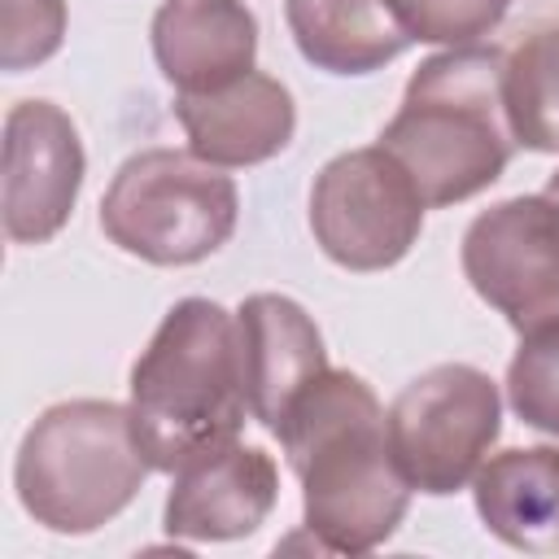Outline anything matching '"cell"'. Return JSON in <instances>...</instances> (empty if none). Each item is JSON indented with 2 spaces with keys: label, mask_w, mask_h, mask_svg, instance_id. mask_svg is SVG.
<instances>
[{
  "label": "cell",
  "mask_w": 559,
  "mask_h": 559,
  "mask_svg": "<svg viewBox=\"0 0 559 559\" xmlns=\"http://www.w3.org/2000/svg\"><path fill=\"white\" fill-rule=\"evenodd\" d=\"M275 437L301 480V515L319 550L367 555L397 533L415 489L393 459L384 406L362 376L319 371L293 397Z\"/></svg>",
  "instance_id": "6da1fadb"
},
{
  "label": "cell",
  "mask_w": 559,
  "mask_h": 559,
  "mask_svg": "<svg viewBox=\"0 0 559 559\" xmlns=\"http://www.w3.org/2000/svg\"><path fill=\"white\" fill-rule=\"evenodd\" d=\"M131 428L153 472L231 445L249 415L236 314L210 297L175 301L131 367Z\"/></svg>",
  "instance_id": "7a4b0ae2"
},
{
  "label": "cell",
  "mask_w": 559,
  "mask_h": 559,
  "mask_svg": "<svg viewBox=\"0 0 559 559\" xmlns=\"http://www.w3.org/2000/svg\"><path fill=\"white\" fill-rule=\"evenodd\" d=\"M502 83L507 52L485 44L445 48L411 74L376 144L402 162L428 210L459 205L502 179L520 148Z\"/></svg>",
  "instance_id": "3957f363"
},
{
  "label": "cell",
  "mask_w": 559,
  "mask_h": 559,
  "mask_svg": "<svg viewBox=\"0 0 559 559\" xmlns=\"http://www.w3.org/2000/svg\"><path fill=\"white\" fill-rule=\"evenodd\" d=\"M148 472L153 463L135 441L131 411L100 397H74L48 406L26 428L13 459V489L35 524L83 537L122 515Z\"/></svg>",
  "instance_id": "277c9868"
},
{
  "label": "cell",
  "mask_w": 559,
  "mask_h": 559,
  "mask_svg": "<svg viewBox=\"0 0 559 559\" xmlns=\"http://www.w3.org/2000/svg\"><path fill=\"white\" fill-rule=\"evenodd\" d=\"M240 218V192L223 166L192 148H144L118 166L100 197V231L153 266H192L218 253Z\"/></svg>",
  "instance_id": "5b68a950"
},
{
  "label": "cell",
  "mask_w": 559,
  "mask_h": 559,
  "mask_svg": "<svg viewBox=\"0 0 559 559\" xmlns=\"http://www.w3.org/2000/svg\"><path fill=\"white\" fill-rule=\"evenodd\" d=\"M384 424L411 489L445 498L459 493L489 459L502 432V397L489 371L472 362H437L402 384Z\"/></svg>",
  "instance_id": "8992f818"
},
{
  "label": "cell",
  "mask_w": 559,
  "mask_h": 559,
  "mask_svg": "<svg viewBox=\"0 0 559 559\" xmlns=\"http://www.w3.org/2000/svg\"><path fill=\"white\" fill-rule=\"evenodd\" d=\"M424 197L380 144L332 157L310 188L314 245L345 271L397 266L424 231Z\"/></svg>",
  "instance_id": "52a82bcc"
},
{
  "label": "cell",
  "mask_w": 559,
  "mask_h": 559,
  "mask_svg": "<svg viewBox=\"0 0 559 559\" xmlns=\"http://www.w3.org/2000/svg\"><path fill=\"white\" fill-rule=\"evenodd\" d=\"M463 275L515 332L559 319V201L507 197L480 210L459 249Z\"/></svg>",
  "instance_id": "ba28073f"
},
{
  "label": "cell",
  "mask_w": 559,
  "mask_h": 559,
  "mask_svg": "<svg viewBox=\"0 0 559 559\" xmlns=\"http://www.w3.org/2000/svg\"><path fill=\"white\" fill-rule=\"evenodd\" d=\"M83 170L87 157L70 114L52 100H17L4 114V236L13 245L52 240L74 214Z\"/></svg>",
  "instance_id": "9c48e42d"
},
{
  "label": "cell",
  "mask_w": 559,
  "mask_h": 559,
  "mask_svg": "<svg viewBox=\"0 0 559 559\" xmlns=\"http://www.w3.org/2000/svg\"><path fill=\"white\" fill-rule=\"evenodd\" d=\"M280 498V467L262 445L231 441L183 472L166 493V533L183 542H236L258 533Z\"/></svg>",
  "instance_id": "30bf717a"
},
{
  "label": "cell",
  "mask_w": 559,
  "mask_h": 559,
  "mask_svg": "<svg viewBox=\"0 0 559 559\" xmlns=\"http://www.w3.org/2000/svg\"><path fill=\"white\" fill-rule=\"evenodd\" d=\"M175 118L188 148L210 166H258L293 144L297 105L293 92L262 70L240 74L218 92H179Z\"/></svg>",
  "instance_id": "8fae6325"
},
{
  "label": "cell",
  "mask_w": 559,
  "mask_h": 559,
  "mask_svg": "<svg viewBox=\"0 0 559 559\" xmlns=\"http://www.w3.org/2000/svg\"><path fill=\"white\" fill-rule=\"evenodd\" d=\"M236 332H240V362H245V393H249V415L266 428L280 432L284 411L293 397L328 371V349L314 328V319L284 293H253L236 310Z\"/></svg>",
  "instance_id": "7c38bea8"
},
{
  "label": "cell",
  "mask_w": 559,
  "mask_h": 559,
  "mask_svg": "<svg viewBox=\"0 0 559 559\" xmlns=\"http://www.w3.org/2000/svg\"><path fill=\"white\" fill-rule=\"evenodd\" d=\"M148 39L175 92H218L253 70L258 17L245 0H162Z\"/></svg>",
  "instance_id": "4fadbf2b"
},
{
  "label": "cell",
  "mask_w": 559,
  "mask_h": 559,
  "mask_svg": "<svg viewBox=\"0 0 559 559\" xmlns=\"http://www.w3.org/2000/svg\"><path fill=\"white\" fill-rule=\"evenodd\" d=\"M480 524L524 555H559V450L515 445L472 476Z\"/></svg>",
  "instance_id": "5bb4252c"
},
{
  "label": "cell",
  "mask_w": 559,
  "mask_h": 559,
  "mask_svg": "<svg viewBox=\"0 0 559 559\" xmlns=\"http://www.w3.org/2000/svg\"><path fill=\"white\" fill-rule=\"evenodd\" d=\"M297 52L328 74H371L411 48L384 0H284Z\"/></svg>",
  "instance_id": "9a60e30c"
},
{
  "label": "cell",
  "mask_w": 559,
  "mask_h": 559,
  "mask_svg": "<svg viewBox=\"0 0 559 559\" xmlns=\"http://www.w3.org/2000/svg\"><path fill=\"white\" fill-rule=\"evenodd\" d=\"M507 118L528 153H559V22L528 31L507 52Z\"/></svg>",
  "instance_id": "2e32d148"
},
{
  "label": "cell",
  "mask_w": 559,
  "mask_h": 559,
  "mask_svg": "<svg viewBox=\"0 0 559 559\" xmlns=\"http://www.w3.org/2000/svg\"><path fill=\"white\" fill-rule=\"evenodd\" d=\"M507 402L528 428L559 437V319L520 332L507 367Z\"/></svg>",
  "instance_id": "e0dca14e"
},
{
  "label": "cell",
  "mask_w": 559,
  "mask_h": 559,
  "mask_svg": "<svg viewBox=\"0 0 559 559\" xmlns=\"http://www.w3.org/2000/svg\"><path fill=\"white\" fill-rule=\"evenodd\" d=\"M411 44H445L463 48L493 35L511 9V0H384Z\"/></svg>",
  "instance_id": "ac0fdd59"
},
{
  "label": "cell",
  "mask_w": 559,
  "mask_h": 559,
  "mask_svg": "<svg viewBox=\"0 0 559 559\" xmlns=\"http://www.w3.org/2000/svg\"><path fill=\"white\" fill-rule=\"evenodd\" d=\"M66 39V0H0V70L44 66Z\"/></svg>",
  "instance_id": "d6986e66"
},
{
  "label": "cell",
  "mask_w": 559,
  "mask_h": 559,
  "mask_svg": "<svg viewBox=\"0 0 559 559\" xmlns=\"http://www.w3.org/2000/svg\"><path fill=\"white\" fill-rule=\"evenodd\" d=\"M542 192H546V197H550V201H559V170H555V175H550V179H546V188H542Z\"/></svg>",
  "instance_id": "ffe728a7"
}]
</instances>
